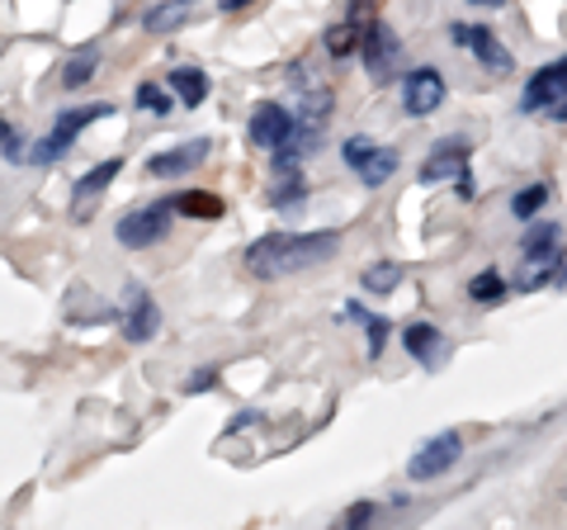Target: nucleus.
<instances>
[{"label": "nucleus", "instance_id": "nucleus-23", "mask_svg": "<svg viewBox=\"0 0 567 530\" xmlns=\"http://www.w3.org/2000/svg\"><path fill=\"white\" fill-rule=\"evenodd\" d=\"M520 252L535 256V252H558V227L554 223H529V233L520 237Z\"/></svg>", "mask_w": 567, "mask_h": 530}, {"label": "nucleus", "instance_id": "nucleus-16", "mask_svg": "<svg viewBox=\"0 0 567 530\" xmlns=\"http://www.w3.org/2000/svg\"><path fill=\"white\" fill-rule=\"evenodd\" d=\"M166 85L175 91V100H181V104H189V110H199V104L208 100V77L199 72V67H171Z\"/></svg>", "mask_w": 567, "mask_h": 530}, {"label": "nucleus", "instance_id": "nucleus-9", "mask_svg": "<svg viewBox=\"0 0 567 530\" xmlns=\"http://www.w3.org/2000/svg\"><path fill=\"white\" fill-rule=\"evenodd\" d=\"M156 327H162V308H156V298L142 289V285H128L123 289V337H128L133 346L152 342Z\"/></svg>", "mask_w": 567, "mask_h": 530}, {"label": "nucleus", "instance_id": "nucleus-34", "mask_svg": "<svg viewBox=\"0 0 567 530\" xmlns=\"http://www.w3.org/2000/svg\"><path fill=\"white\" fill-rule=\"evenodd\" d=\"M223 10H241V6H251V0H218Z\"/></svg>", "mask_w": 567, "mask_h": 530}, {"label": "nucleus", "instance_id": "nucleus-19", "mask_svg": "<svg viewBox=\"0 0 567 530\" xmlns=\"http://www.w3.org/2000/svg\"><path fill=\"white\" fill-rule=\"evenodd\" d=\"M95 72H100V52H95V48H81L76 58L62 67V85H66V91H81V85L91 81Z\"/></svg>", "mask_w": 567, "mask_h": 530}, {"label": "nucleus", "instance_id": "nucleus-20", "mask_svg": "<svg viewBox=\"0 0 567 530\" xmlns=\"http://www.w3.org/2000/svg\"><path fill=\"white\" fill-rule=\"evenodd\" d=\"M360 39H364V29L350 20V24H331L327 39H322V48L331 52V58H350V52H360Z\"/></svg>", "mask_w": 567, "mask_h": 530}, {"label": "nucleus", "instance_id": "nucleus-13", "mask_svg": "<svg viewBox=\"0 0 567 530\" xmlns=\"http://www.w3.org/2000/svg\"><path fill=\"white\" fill-rule=\"evenodd\" d=\"M464 171H468V147L458 143V137H450V143H440V147H435V152L421 162L416 181H421V185H440V181H450V175L458 181V175H464Z\"/></svg>", "mask_w": 567, "mask_h": 530}, {"label": "nucleus", "instance_id": "nucleus-35", "mask_svg": "<svg viewBox=\"0 0 567 530\" xmlns=\"http://www.w3.org/2000/svg\"><path fill=\"white\" fill-rule=\"evenodd\" d=\"M473 6H487V10H496V6H506V0H473Z\"/></svg>", "mask_w": 567, "mask_h": 530}, {"label": "nucleus", "instance_id": "nucleus-17", "mask_svg": "<svg viewBox=\"0 0 567 530\" xmlns=\"http://www.w3.org/2000/svg\"><path fill=\"white\" fill-rule=\"evenodd\" d=\"M402 350H406V356H412L416 365L431 369V365H435V356H440V332H435L431 323H412V327H402Z\"/></svg>", "mask_w": 567, "mask_h": 530}, {"label": "nucleus", "instance_id": "nucleus-11", "mask_svg": "<svg viewBox=\"0 0 567 530\" xmlns=\"http://www.w3.org/2000/svg\"><path fill=\"white\" fill-rule=\"evenodd\" d=\"M251 143L256 147H279L284 137L293 133V110H284V104H275V100H265V104H256L251 110Z\"/></svg>", "mask_w": 567, "mask_h": 530}, {"label": "nucleus", "instance_id": "nucleus-6", "mask_svg": "<svg viewBox=\"0 0 567 530\" xmlns=\"http://www.w3.org/2000/svg\"><path fill=\"white\" fill-rule=\"evenodd\" d=\"M458 459H464V436H458V431H440V436L425 440L412 459H406V473H412L416 483H431V479H445Z\"/></svg>", "mask_w": 567, "mask_h": 530}, {"label": "nucleus", "instance_id": "nucleus-29", "mask_svg": "<svg viewBox=\"0 0 567 530\" xmlns=\"http://www.w3.org/2000/svg\"><path fill=\"white\" fill-rule=\"evenodd\" d=\"M364 327H369V356H383V346H388V332H393V327H388V317H374V313H369L364 317Z\"/></svg>", "mask_w": 567, "mask_h": 530}, {"label": "nucleus", "instance_id": "nucleus-14", "mask_svg": "<svg viewBox=\"0 0 567 530\" xmlns=\"http://www.w3.org/2000/svg\"><path fill=\"white\" fill-rule=\"evenodd\" d=\"M213 147H208V137H189V143H181L175 152H162V156H152L147 162V171L156 175V181H175V175H189L194 166H204V156H208Z\"/></svg>", "mask_w": 567, "mask_h": 530}, {"label": "nucleus", "instance_id": "nucleus-22", "mask_svg": "<svg viewBox=\"0 0 567 530\" xmlns=\"http://www.w3.org/2000/svg\"><path fill=\"white\" fill-rule=\"evenodd\" d=\"M506 289H511V285H506L502 275H496V271H483V275H477L473 285H468V298H473V304H502Z\"/></svg>", "mask_w": 567, "mask_h": 530}, {"label": "nucleus", "instance_id": "nucleus-26", "mask_svg": "<svg viewBox=\"0 0 567 530\" xmlns=\"http://www.w3.org/2000/svg\"><path fill=\"white\" fill-rule=\"evenodd\" d=\"M0 156H6V162H24V156H29L24 137L14 133V123H10V119H0Z\"/></svg>", "mask_w": 567, "mask_h": 530}, {"label": "nucleus", "instance_id": "nucleus-15", "mask_svg": "<svg viewBox=\"0 0 567 530\" xmlns=\"http://www.w3.org/2000/svg\"><path fill=\"white\" fill-rule=\"evenodd\" d=\"M554 275H558V252H535V256H525L520 261V271L511 275V289H544V285H554Z\"/></svg>", "mask_w": 567, "mask_h": 530}, {"label": "nucleus", "instance_id": "nucleus-32", "mask_svg": "<svg viewBox=\"0 0 567 530\" xmlns=\"http://www.w3.org/2000/svg\"><path fill=\"white\" fill-rule=\"evenodd\" d=\"M473 194H477V181H473V171H464L458 175V200H473Z\"/></svg>", "mask_w": 567, "mask_h": 530}, {"label": "nucleus", "instance_id": "nucleus-28", "mask_svg": "<svg viewBox=\"0 0 567 530\" xmlns=\"http://www.w3.org/2000/svg\"><path fill=\"white\" fill-rule=\"evenodd\" d=\"M303 190H308V181L298 171H284V181H279V190H275V204L284 208V204H298L303 200Z\"/></svg>", "mask_w": 567, "mask_h": 530}, {"label": "nucleus", "instance_id": "nucleus-5", "mask_svg": "<svg viewBox=\"0 0 567 530\" xmlns=\"http://www.w3.org/2000/svg\"><path fill=\"white\" fill-rule=\"evenodd\" d=\"M171 218H175L171 200H162V204H142V208H133V214H123V218H118L114 237H118V246H128V252H142V246H156V242L171 233Z\"/></svg>", "mask_w": 567, "mask_h": 530}, {"label": "nucleus", "instance_id": "nucleus-31", "mask_svg": "<svg viewBox=\"0 0 567 530\" xmlns=\"http://www.w3.org/2000/svg\"><path fill=\"white\" fill-rule=\"evenodd\" d=\"M204 388H218V375H213V369H199V375L189 379V394H204Z\"/></svg>", "mask_w": 567, "mask_h": 530}, {"label": "nucleus", "instance_id": "nucleus-1", "mask_svg": "<svg viewBox=\"0 0 567 530\" xmlns=\"http://www.w3.org/2000/svg\"><path fill=\"white\" fill-rule=\"evenodd\" d=\"M336 246H341V233H265L246 246L241 265L256 279H279V275H298L331 261Z\"/></svg>", "mask_w": 567, "mask_h": 530}, {"label": "nucleus", "instance_id": "nucleus-10", "mask_svg": "<svg viewBox=\"0 0 567 530\" xmlns=\"http://www.w3.org/2000/svg\"><path fill=\"white\" fill-rule=\"evenodd\" d=\"M398 58H402L398 33L374 20V24L364 29V39H360V62H364V72L374 77V81H388V72L398 67Z\"/></svg>", "mask_w": 567, "mask_h": 530}, {"label": "nucleus", "instance_id": "nucleus-25", "mask_svg": "<svg viewBox=\"0 0 567 530\" xmlns=\"http://www.w3.org/2000/svg\"><path fill=\"white\" fill-rule=\"evenodd\" d=\"M379 517V502H354L341 511V521H336V530H369Z\"/></svg>", "mask_w": 567, "mask_h": 530}, {"label": "nucleus", "instance_id": "nucleus-30", "mask_svg": "<svg viewBox=\"0 0 567 530\" xmlns=\"http://www.w3.org/2000/svg\"><path fill=\"white\" fill-rule=\"evenodd\" d=\"M181 20H185V0H175V6H162L147 14V29H175Z\"/></svg>", "mask_w": 567, "mask_h": 530}, {"label": "nucleus", "instance_id": "nucleus-24", "mask_svg": "<svg viewBox=\"0 0 567 530\" xmlns=\"http://www.w3.org/2000/svg\"><path fill=\"white\" fill-rule=\"evenodd\" d=\"M544 204H548V185H525L516 200H511V214H516V218H535Z\"/></svg>", "mask_w": 567, "mask_h": 530}, {"label": "nucleus", "instance_id": "nucleus-21", "mask_svg": "<svg viewBox=\"0 0 567 530\" xmlns=\"http://www.w3.org/2000/svg\"><path fill=\"white\" fill-rule=\"evenodd\" d=\"M171 208H175V214H189V218H218L223 214V200H218V194L194 190V194H181Z\"/></svg>", "mask_w": 567, "mask_h": 530}, {"label": "nucleus", "instance_id": "nucleus-4", "mask_svg": "<svg viewBox=\"0 0 567 530\" xmlns=\"http://www.w3.org/2000/svg\"><path fill=\"white\" fill-rule=\"evenodd\" d=\"M341 162H346L354 175H360L369 190H379V185H388V181L398 175V152L383 147V143H374V137H346Z\"/></svg>", "mask_w": 567, "mask_h": 530}, {"label": "nucleus", "instance_id": "nucleus-8", "mask_svg": "<svg viewBox=\"0 0 567 530\" xmlns=\"http://www.w3.org/2000/svg\"><path fill=\"white\" fill-rule=\"evenodd\" d=\"M450 39L464 48V52H473L477 62L487 67V72H511L516 67V58H511V48L496 39L492 29H483V24H450Z\"/></svg>", "mask_w": 567, "mask_h": 530}, {"label": "nucleus", "instance_id": "nucleus-18", "mask_svg": "<svg viewBox=\"0 0 567 530\" xmlns=\"http://www.w3.org/2000/svg\"><path fill=\"white\" fill-rule=\"evenodd\" d=\"M402 279H406V271H402L398 261H374V265H369V271L360 275V285H364L369 294H393Z\"/></svg>", "mask_w": 567, "mask_h": 530}, {"label": "nucleus", "instance_id": "nucleus-2", "mask_svg": "<svg viewBox=\"0 0 567 530\" xmlns=\"http://www.w3.org/2000/svg\"><path fill=\"white\" fill-rule=\"evenodd\" d=\"M114 114V104H81V110H66V114H58V123H52V133L43 137L39 147L29 152V162H39V166H52L58 156H66L71 152V143L91 129V123H100V119H110Z\"/></svg>", "mask_w": 567, "mask_h": 530}, {"label": "nucleus", "instance_id": "nucleus-12", "mask_svg": "<svg viewBox=\"0 0 567 530\" xmlns=\"http://www.w3.org/2000/svg\"><path fill=\"white\" fill-rule=\"evenodd\" d=\"M123 171L118 156H110V162H100L95 171H85L76 181V194H71V218H91V208L100 204V194L114 185V175Z\"/></svg>", "mask_w": 567, "mask_h": 530}, {"label": "nucleus", "instance_id": "nucleus-27", "mask_svg": "<svg viewBox=\"0 0 567 530\" xmlns=\"http://www.w3.org/2000/svg\"><path fill=\"white\" fill-rule=\"evenodd\" d=\"M137 110H147V114H171V95L162 91V85H137Z\"/></svg>", "mask_w": 567, "mask_h": 530}, {"label": "nucleus", "instance_id": "nucleus-33", "mask_svg": "<svg viewBox=\"0 0 567 530\" xmlns=\"http://www.w3.org/2000/svg\"><path fill=\"white\" fill-rule=\"evenodd\" d=\"M554 285H567V252L558 256V275H554Z\"/></svg>", "mask_w": 567, "mask_h": 530}, {"label": "nucleus", "instance_id": "nucleus-3", "mask_svg": "<svg viewBox=\"0 0 567 530\" xmlns=\"http://www.w3.org/2000/svg\"><path fill=\"white\" fill-rule=\"evenodd\" d=\"M525 114H548V119H567V58L539 67L525 85V100H520Z\"/></svg>", "mask_w": 567, "mask_h": 530}, {"label": "nucleus", "instance_id": "nucleus-7", "mask_svg": "<svg viewBox=\"0 0 567 530\" xmlns=\"http://www.w3.org/2000/svg\"><path fill=\"white\" fill-rule=\"evenodd\" d=\"M445 77L435 72V67H416V72H406L402 77V114L406 119H425V114H435L440 104H445Z\"/></svg>", "mask_w": 567, "mask_h": 530}]
</instances>
